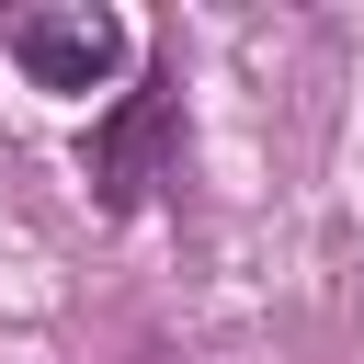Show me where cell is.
<instances>
[{
    "label": "cell",
    "mask_w": 364,
    "mask_h": 364,
    "mask_svg": "<svg viewBox=\"0 0 364 364\" xmlns=\"http://www.w3.org/2000/svg\"><path fill=\"white\" fill-rule=\"evenodd\" d=\"M171 159H182V80L148 68V80L91 125V193H102V205H148V193L171 182Z\"/></svg>",
    "instance_id": "6da1fadb"
},
{
    "label": "cell",
    "mask_w": 364,
    "mask_h": 364,
    "mask_svg": "<svg viewBox=\"0 0 364 364\" xmlns=\"http://www.w3.org/2000/svg\"><path fill=\"white\" fill-rule=\"evenodd\" d=\"M0 46L23 57V80H34V91H102V80L125 68V23H114L102 0H57V11H11V23H0Z\"/></svg>",
    "instance_id": "7a4b0ae2"
},
{
    "label": "cell",
    "mask_w": 364,
    "mask_h": 364,
    "mask_svg": "<svg viewBox=\"0 0 364 364\" xmlns=\"http://www.w3.org/2000/svg\"><path fill=\"white\" fill-rule=\"evenodd\" d=\"M148 364H159V353H148Z\"/></svg>",
    "instance_id": "3957f363"
}]
</instances>
